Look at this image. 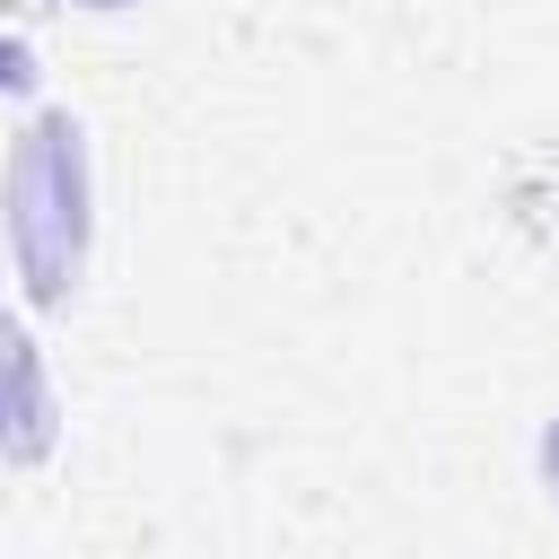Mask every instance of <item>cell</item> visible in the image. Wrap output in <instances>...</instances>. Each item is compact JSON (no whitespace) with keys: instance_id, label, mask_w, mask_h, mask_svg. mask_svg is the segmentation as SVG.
Instances as JSON below:
<instances>
[{"instance_id":"obj_1","label":"cell","mask_w":559,"mask_h":559,"mask_svg":"<svg viewBox=\"0 0 559 559\" xmlns=\"http://www.w3.org/2000/svg\"><path fill=\"white\" fill-rule=\"evenodd\" d=\"M96 9H105V0H96Z\"/></svg>"}]
</instances>
